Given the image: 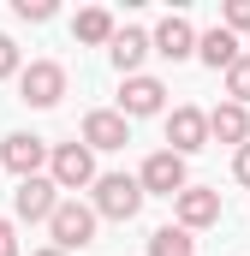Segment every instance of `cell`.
Masks as SVG:
<instances>
[{
  "mask_svg": "<svg viewBox=\"0 0 250 256\" xmlns=\"http://www.w3.org/2000/svg\"><path fill=\"white\" fill-rule=\"evenodd\" d=\"M143 179L137 173H102L96 179V191H90V208L102 214V220H137V208H143Z\"/></svg>",
  "mask_w": 250,
  "mask_h": 256,
  "instance_id": "1",
  "label": "cell"
},
{
  "mask_svg": "<svg viewBox=\"0 0 250 256\" xmlns=\"http://www.w3.org/2000/svg\"><path fill=\"white\" fill-rule=\"evenodd\" d=\"M48 179L60 185V191H96V149L90 143H54V155H48Z\"/></svg>",
  "mask_w": 250,
  "mask_h": 256,
  "instance_id": "2",
  "label": "cell"
},
{
  "mask_svg": "<svg viewBox=\"0 0 250 256\" xmlns=\"http://www.w3.org/2000/svg\"><path fill=\"white\" fill-rule=\"evenodd\" d=\"M96 226H102V214H96L90 202L66 196L60 208H54V220H48V238H54L66 256H72V250H84V244H96Z\"/></svg>",
  "mask_w": 250,
  "mask_h": 256,
  "instance_id": "3",
  "label": "cell"
},
{
  "mask_svg": "<svg viewBox=\"0 0 250 256\" xmlns=\"http://www.w3.org/2000/svg\"><path fill=\"white\" fill-rule=\"evenodd\" d=\"M48 155H54V143L48 137H36V131H12L6 143H0V167L24 185V179H42L48 173Z\"/></svg>",
  "mask_w": 250,
  "mask_h": 256,
  "instance_id": "4",
  "label": "cell"
},
{
  "mask_svg": "<svg viewBox=\"0 0 250 256\" xmlns=\"http://www.w3.org/2000/svg\"><path fill=\"white\" fill-rule=\"evenodd\" d=\"M18 102L24 108H60L66 102V66L60 60H30L18 72Z\"/></svg>",
  "mask_w": 250,
  "mask_h": 256,
  "instance_id": "5",
  "label": "cell"
},
{
  "mask_svg": "<svg viewBox=\"0 0 250 256\" xmlns=\"http://www.w3.org/2000/svg\"><path fill=\"white\" fill-rule=\"evenodd\" d=\"M137 179H143L149 196H167V202L179 191H190V167H185V155H173V149H155V155L137 167Z\"/></svg>",
  "mask_w": 250,
  "mask_h": 256,
  "instance_id": "6",
  "label": "cell"
},
{
  "mask_svg": "<svg viewBox=\"0 0 250 256\" xmlns=\"http://www.w3.org/2000/svg\"><path fill=\"white\" fill-rule=\"evenodd\" d=\"M60 202H66V196H60V185H54L48 173H42V179H24V185L12 191V220H30V226H48Z\"/></svg>",
  "mask_w": 250,
  "mask_h": 256,
  "instance_id": "7",
  "label": "cell"
},
{
  "mask_svg": "<svg viewBox=\"0 0 250 256\" xmlns=\"http://www.w3.org/2000/svg\"><path fill=\"white\" fill-rule=\"evenodd\" d=\"M78 143H90L96 155L125 149V143H131V120H125L120 108H90V114H84V131H78Z\"/></svg>",
  "mask_w": 250,
  "mask_h": 256,
  "instance_id": "8",
  "label": "cell"
},
{
  "mask_svg": "<svg viewBox=\"0 0 250 256\" xmlns=\"http://www.w3.org/2000/svg\"><path fill=\"white\" fill-rule=\"evenodd\" d=\"M120 114L125 120H155V114H167V84L161 78H120Z\"/></svg>",
  "mask_w": 250,
  "mask_h": 256,
  "instance_id": "9",
  "label": "cell"
},
{
  "mask_svg": "<svg viewBox=\"0 0 250 256\" xmlns=\"http://www.w3.org/2000/svg\"><path fill=\"white\" fill-rule=\"evenodd\" d=\"M149 36H155V54H161V60H173V66H179V60H196V42H202V36H196V24H190L185 12H167Z\"/></svg>",
  "mask_w": 250,
  "mask_h": 256,
  "instance_id": "10",
  "label": "cell"
},
{
  "mask_svg": "<svg viewBox=\"0 0 250 256\" xmlns=\"http://www.w3.org/2000/svg\"><path fill=\"white\" fill-rule=\"evenodd\" d=\"M155 54V36L149 30H137V24H120V36L108 42V60L120 78H143V60Z\"/></svg>",
  "mask_w": 250,
  "mask_h": 256,
  "instance_id": "11",
  "label": "cell"
},
{
  "mask_svg": "<svg viewBox=\"0 0 250 256\" xmlns=\"http://www.w3.org/2000/svg\"><path fill=\"white\" fill-rule=\"evenodd\" d=\"M173 220H179L185 232L214 226V220H220V191H214V185H190V191H179V196H173Z\"/></svg>",
  "mask_w": 250,
  "mask_h": 256,
  "instance_id": "12",
  "label": "cell"
},
{
  "mask_svg": "<svg viewBox=\"0 0 250 256\" xmlns=\"http://www.w3.org/2000/svg\"><path fill=\"white\" fill-rule=\"evenodd\" d=\"M167 149L173 155H196V149H208V114L202 108H173L167 114Z\"/></svg>",
  "mask_w": 250,
  "mask_h": 256,
  "instance_id": "13",
  "label": "cell"
},
{
  "mask_svg": "<svg viewBox=\"0 0 250 256\" xmlns=\"http://www.w3.org/2000/svg\"><path fill=\"white\" fill-rule=\"evenodd\" d=\"M196 60L208 66V72H220V78H226L232 66L244 60V42H238L232 30H220V24H214V30H202V42H196Z\"/></svg>",
  "mask_w": 250,
  "mask_h": 256,
  "instance_id": "14",
  "label": "cell"
},
{
  "mask_svg": "<svg viewBox=\"0 0 250 256\" xmlns=\"http://www.w3.org/2000/svg\"><path fill=\"white\" fill-rule=\"evenodd\" d=\"M208 143H232V149H244V143H250V108H238V102L208 108Z\"/></svg>",
  "mask_w": 250,
  "mask_h": 256,
  "instance_id": "15",
  "label": "cell"
},
{
  "mask_svg": "<svg viewBox=\"0 0 250 256\" xmlns=\"http://www.w3.org/2000/svg\"><path fill=\"white\" fill-rule=\"evenodd\" d=\"M72 36H78L84 48H108V42L120 36V18H114L108 6H84V12L72 18Z\"/></svg>",
  "mask_w": 250,
  "mask_h": 256,
  "instance_id": "16",
  "label": "cell"
},
{
  "mask_svg": "<svg viewBox=\"0 0 250 256\" xmlns=\"http://www.w3.org/2000/svg\"><path fill=\"white\" fill-rule=\"evenodd\" d=\"M149 256H196V238H190L179 220L173 226H155L149 232Z\"/></svg>",
  "mask_w": 250,
  "mask_h": 256,
  "instance_id": "17",
  "label": "cell"
},
{
  "mask_svg": "<svg viewBox=\"0 0 250 256\" xmlns=\"http://www.w3.org/2000/svg\"><path fill=\"white\" fill-rule=\"evenodd\" d=\"M226 102H238V108H250V48H244V60L226 72Z\"/></svg>",
  "mask_w": 250,
  "mask_h": 256,
  "instance_id": "18",
  "label": "cell"
},
{
  "mask_svg": "<svg viewBox=\"0 0 250 256\" xmlns=\"http://www.w3.org/2000/svg\"><path fill=\"white\" fill-rule=\"evenodd\" d=\"M12 12H18L24 24H48V18H54L60 6H54V0H12Z\"/></svg>",
  "mask_w": 250,
  "mask_h": 256,
  "instance_id": "19",
  "label": "cell"
},
{
  "mask_svg": "<svg viewBox=\"0 0 250 256\" xmlns=\"http://www.w3.org/2000/svg\"><path fill=\"white\" fill-rule=\"evenodd\" d=\"M18 72H24V54H18V42L0 30V84H6V78H18Z\"/></svg>",
  "mask_w": 250,
  "mask_h": 256,
  "instance_id": "20",
  "label": "cell"
},
{
  "mask_svg": "<svg viewBox=\"0 0 250 256\" xmlns=\"http://www.w3.org/2000/svg\"><path fill=\"white\" fill-rule=\"evenodd\" d=\"M220 30L244 36V30H250V0H226V12H220Z\"/></svg>",
  "mask_w": 250,
  "mask_h": 256,
  "instance_id": "21",
  "label": "cell"
},
{
  "mask_svg": "<svg viewBox=\"0 0 250 256\" xmlns=\"http://www.w3.org/2000/svg\"><path fill=\"white\" fill-rule=\"evenodd\" d=\"M0 256H24L18 250V220H6V214H0Z\"/></svg>",
  "mask_w": 250,
  "mask_h": 256,
  "instance_id": "22",
  "label": "cell"
},
{
  "mask_svg": "<svg viewBox=\"0 0 250 256\" xmlns=\"http://www.w3.org/2000/svg\"><path fill=\"white\" fill-rule=\"evenodd\" d=\"M232 179L250 191V143H244V149H232Z\"/></svg>",
  "mask_w": 250,
  "mask_h": 256,
  "instance_id": "23",
  "label": "cell"
},
{
  "mask_svg": "<svg viewBox=\"0 0 250 256\" xmlns=\"http://www.w3.org/2000/svg\"><path fill=\"white\" fill-rule=\"evenodd\" d=\"M30 256H66V250H60V244H42V250H30Z\"/></svg>",
  "mask_w": 250,
  "mask_h": 256,
  "instance_id": "24",
  "label": "cell"
}]
</instances>
